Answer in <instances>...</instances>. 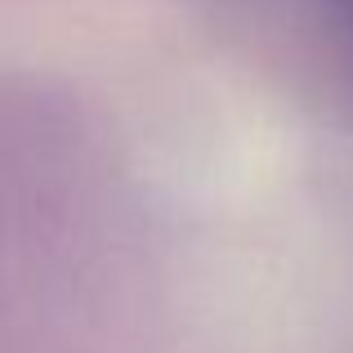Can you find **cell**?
<instances>
[{"label": "cell", "mask_w": 353, "mask_h": 353, "mask_svg": "<svg viewBox=\"0 0 353 353\" xmlns=\"http://www.w3.org/2000/svg\"><path fill=\"white\" fill-rule=\"evenodd\" d=\"M291 94L353 108V0H201Z\"/></svg>", "instance_id": "1"}]
</instances>
